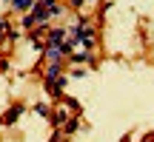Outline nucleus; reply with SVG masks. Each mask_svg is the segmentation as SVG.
I'll use <instances>...</instances> for the list:
<instances>
[{"label":"nucleus","instance_id":"1","mask_svg":"<svg viewBox=\"0 0 154 142\" xmlns=\"http://www.w3.org/2000/svg\"><path fill=\"white\" fill-rule=\"evenodd\" d=\"M63 37H66V28H51V31H49V43H51V46H57V49H60Z\"/></svg>","mask_w":154,"mask_h":142},{"label":"nucleus","instance_id":"2","mask_svg":"<svg viewBox=\"0 0 154 142\" xmlns=\"http://www.w3.org/2000/svg\"><path fill=\"white\" fill-rule=\"evenodd\" d=\"M20 114H23V105H14V108L6 114V120H3V122H6V125H14V120H17Z\"/></svg>","mask_w":154,"mask_h":142},{"label":"nucleus","instance_id":"3","mask_svg":"<svg viewBox=\"0 0 154 142\" xmlns=\"http://www.w3.org/2000/svg\"><path fill=\"white\" fill-rule=\"evenodd\" d=\"M14 9H17V11H26V9H32V0H14Z\"/></svg>","mask_w":154,"mask_h":142},{"label":"nucleus","instance_id":"4","mask_svg":"<svg viewBox=\"0 0 154 142\" xmlns=\"http://www.w3.org/2000/svg\"><path fill=\"white\" fill-rule=\"evenodd\" d=\"M37 114H40V117H49V108H46V105L40 102V105H37Z\"/></svg>","mask_w":154,"mask_h":142},{"label":"nucleus","instance_id":"5","mask_svg":"<svg viewBox=\"0 0 154 142\" xmlns=\"http://www.w3.org/2000/svg\"><path fill=\"white\" fill-rule=\"evenodd\" d=\"M66 131L72 134V131H77V120H69V125H66Z\"/></svg>","mask_w":154,"mask_h":142},{"label":"nucleus","instance_id":"6","mask_svg":"<svg viewBox=\"0 0 154 142\" xmlns=\"http://www.w3.org/2000/svg\"><path fill=\"white\" fill-rule=\"evenodd\" d=\"M0 31H6V20H3V17H0Z\"/></svg>","mask_w":154,"mask_h":142},{"label":"nucleus","instance_id":"7","mask_svg":"<svg viewBox=\"0 0 154 142\" xmlns=\"http://www.w3.org/2000/svg\"><path fill=\"white\" fill-rule=\"evenodd\" d=\"M143 142H154V134H149V137H146V139H143Z\"/></svg>","mask_w":154,"mask_h":142}]
</instances>
